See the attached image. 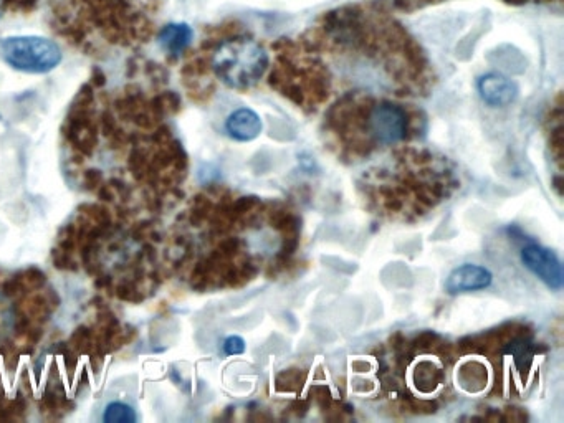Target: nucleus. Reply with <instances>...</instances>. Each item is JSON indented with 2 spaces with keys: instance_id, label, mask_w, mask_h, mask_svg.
Wrapping results in <instances>:
<instances>
[{
  "instance_id": "6",
  "label": "nucleus",
  "mask_w": 564,
  "mask_h": 423,
  "mask_svg": "<svg viewBox=\"0 0 564 423\" xmlns=\"http://www.w3.org/2000/svg\"><path fill=\"white\" fill-rule=\"evenodd\" d=\"M493 275L490 270L474 263H465L455 268L445 281V291L449 295H460L470 291L485 290L492 285Z\"/></svg>"
},
{
  "instance_id": "9",
  "label": "nucleus",
  "mask_w": 564,
  "mask_h": 423,
  "mask_svg": "<svg viewBox=\"0 0 564 423\" xmlns=\"http://www.w3.org/2000/svg\"><path fill=\"white\" fill-rule=\"evenodd\" d=\"M194 39V30L191 25L176 22V24L164 25L159 32V45L164 48V52L171 55H181L186 52Z\"/></svg>"
},
{
  "instance_id": "10",
  "label": "nucleus",
  "mask_w": 564,
  "mask_h": 423,
  "mask_svg": "<svg viewBox=\"0 0 564 423\" xmlns=\"http://www.w3.org/2000/svg\"><path fill=\"white\" fill-rule=\"evenodd\" d=\"M103 420L108 423H133L136 422V414L125 402H111L106 407Z\"/></svg>"
},
{
  "instance_id": "1",
  "label": "nucleus",
  "mask_w": 564,
  "mask_h": 423,
  "mask_svg": "<svg viewBox=\"0 0 564 423\" xmlns=\"http://www.w3.org/2000/svg\"><path fill=\"white\" fill-rule=\"evenodd\" d=\"M156 0H53L55 24L75 39L90 32L111 42L146 39L153 30Z\"/></svg>"
},
{
  "instance_id": "12",
  "label": "nucleus",
  "mask_w": 564,
  "mask_h": 423,
  "mask_svg": "<svg viewBox=\"0 0 564 423\" xmlns=\"http://www.w3.org/2000/svg\"><path fill=\"white\" fill-rule=\"evenodd\" d=\"M224 352L227 356H240L245 352V341L240 336H229L224 341Z\"/></svg>"
},
{
  "instance_id": "4",
  "label": "nucleus",
  "mask_w": 564,
  "mask_h": 423,
  "mask_svg": "<svg viewBox=\"0 0 564 423\" xmlns=\"http://www.w3.org/2000/svg\"><path fill=\"white\" fill-rule=\"evenodd\" d=\"M366 133L378 146L401 143L407 134V115L401 106L383 101L369 110Z\"/></svg>"
},
{
  "instance_id": "7",
  "label": "nucleus",
  "mask_w": 564,
  "mask_h": 423,
  "mask_svg": "<svg viewBox=\"0 0 564 423\" xmlns=\"http://www.w3.org/2000/svg\"><path fill=\"white\" fill-rule=\"evenodd\" d=\"M477 90L482 100L492 108H505L517 100L518 85L502 73H487L480 77Z\"/></svg>"
},
{
  "instance_id": "3",
  "label": "nucleus",
  "mask_w": 564,
  "mask_h": 423,
  "mask_svg": "<svg viewBox=\"0 0 564 423\" xmlns=\"http://www.w3.org/2000/svg\"><path fill=\"white\" fill-rule=\"evenodd\" d=\"M5 63L30 75H45L62 63V50L57 43L37 35L9 37L0 43Z\"/></svg>"
},
{
  "instance_id": "8",
  "label": "nucleus",
  "mask_w": 564,
  "mask_h": 423,
  "mask_svg": "<svg viewBox=\"0 0 564 423\" xmlns=\"http://www.w3.org/2000/svg\"><path fill=\"white\" fill-rule=\"evenodd\" d=\"M262 128V119L250 108H240L234 111L225 121L227 134L240 143H249L259 138Z\"/></svg>"
},
{
  "instance_id": "5",
  "label": "nucleus",
  "mask_w": 564,
  "mask_h": 423,
  "mask_svg": "<svg viewBox=\"0 0 564 423\" xmlns=\"http://www.w3.org/2000/svg\"><path fill=\"white\" fill-rule=\"evenodd\" d=\"M521 262L551 290L558 291L563 288V265L550 248L530 243L521 250Z\"/></svg>"
},
{
  "instance_id": "2",
  "label": "nucleus",
  "mask_w": 564,
  "mask_h": 423,
  "mask_svg": "<svg viewBox=\"0 0 564 423\" xmlns=\"http://www.w3.org/2000/svg\"><path fill=\"white\" fill-rule=\"evenodd\" d=\"M211 67L225 86L249 90L267 72L268 53L254 39L234 37L217 45L212 52Z\"/></svg>"
},
{
  "instance_id": "11",
  "label": "nucleus",
  "mask_w": 564,
  "mask_h": 423,
  "mask_svg": "<svg viewBox=\"0 0 564 423\" xmlns=\"http://www.w3.org/2000/svg\"><path fill=\"white\" fill-rule=\"evenodd\" d=\"M39 0H0V12H32Z\"/></svg>"
}]
</instances>
